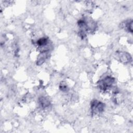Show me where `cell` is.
<instances>
[{"label":"cell","mask_w":133,"mask_h":133,"mask_svg":"<svg viewBox=\"0 0 133 133\" xmlns=\"http://www.w3.org/2000/svg\"><path fill=\"white\" fill-rule=\"evenodd\" d=\"M114 82V79L110 76H107L101 80L99 83V86L101 89L105 91L111 87Z\"/></svg>","instance_id":"1"},{"label":"cell","mask_w":133,"mask_h":133,"mask_svg":"<svg viewBox=\"0 0 133 133\" xmlns=\"http://www.w3.org/2000/svg\"><path fill=\"white\" fill-rule=\"evenodd\" d=\"M104 108V104L98 101L94 100L91 103V110L92 113L97 114L102 112Z\"/></svg>","instance_id":"2"},{"label":"cell","mask_w":133,"mask_h":133,"mask_svg":"<svg viewBox=\"0 0 133 133\" xmlns=\"http://www.w3.org/2000/svg\"><path fill=\"white\" fill-rule=\"evenodd\" d=\"M121 26L123 28L125 29V30H127L128 32L131 33L132 32V20H129L123 22L121 24Z\"/></svg>","instance_id":"3"},{"label":"cell","mask_w":133,"mask_h":133,"mask_svg":"<svg viewBox=\"0 0 133 133\" xmlns=\"http://www.w3.org/2000/svg\"><path fill=\"white\" fill-rule=\"evenodd\" d=\"M39 103L43 108H45L49 105V101L45 97H42L39 98Z\"/></svg>","instance_id":"4"},{"label":"cell","mask_w":133,"mask_h":133,"mask_svg":"<svg viewBox=\"0 0 133 133\" xmlns=\"http://www.w3.org/2000/svg\"><path fill=\"white\" fill-rule=\"evenodd\" d=\"M48 43V39L46 38H42L38 39L37 42V44L39 46H45Z\"/></svg>","instance_id":"5"}]
</instances>
